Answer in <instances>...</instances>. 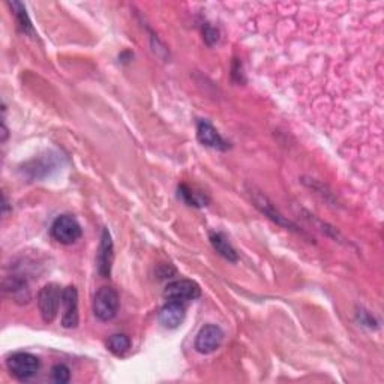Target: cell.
<instances>
[{
  "label": "cell",
  "mask_w": 384,
  "mask_h": 384,
  "mask_svg": "<svg viewBox=\"0 0 384 384\" xmlns=\"http://www.w3.org/2000/svg\"><path fill=\"white\" fill-rule=\"evenodd\" d=\"M120 299L119 294L112 287H101L93 297V314L101 321L113 320L119 312Z\"/></svg>",
  "instance_id": "6da1fadb"
},
{
  "label": "cell",
  "mask_w": 384,
  "mask_h": 384,
  "mask_svg": "<svg viewBox=\"0 0 384 384\" xmlns=\"http://www.w3.org/2000/svg\"><path fill=\"white\" fill-rule=\"evenodd\" d=\"M62 292L57 284H47L38 294V308L41 312L44 323L50 324L56 318L62 303Z\"/></svg>",
  "instance_id": "7a4b0ae2"
},
{
  "label": "cell",
  "mask_w": 384,
  "mask_h": 384,
  "mask_svg": "<svg viewBox=\"0 0 384 384\" xmlns=\"http://www.w3.org/2000/svg\"><path fill=\"white\" fill-rule=\"evenodd\" d=\"M51 236L62 245H73L81 238V225L73 215H62L51 225Z\"/></svg>",
  "instance_id": "3957f363"
},
{
  "label": "cell",
  "mask_w": 384,
  "mask_h": 384,
  "mask_svg": "<svg viewBox=\"0 0 384 384\" xmlns=\"http://www.w3.org/2000/svg\"><path fill=\"white\" fill-rule=\"evenodd\" d=\"M6 365L14 377H17L18 380H29L32 379L34 375H36V372L39 371V366H41V362H39L36 356L30 355V353L20 351L8 359Z\"/></svg>",
  "instance_id": "277c9868"
},
{
  "label": "cell",
  "mask_w": 384,
  "mask_h": 384,
  "mask_svg": "<svg viewBox=\"0 0 384 384\" xmlns=\"http://www.w3.org/2000/svg\"><path fill=\"white\" fill-rule=\"evenodd\" d=\"M164 296L167 297L168 300L175 302H190L199 299L201 296V288L191 279H177L170 282V284L164 290Z\"/></svg>",
  "instance_id": "5b68a950"
},
{
  "label": "cell",
  "mask_w": 384,
  "mask_h": 384,
  "mask_svg": "<svg viewBox=\"0 0 384 384\" xmlns=\"http://www.w3.org/2000/svg\"><path fill=\"white\" fill-rule=\"evenodd\" d=\"M224 341L222 329L216 324H207L201 327L197 338H195V350L201 355H212L215 353Z\"/></svg>",
  "instance_id": "8992f818"
},
{
  "label": "cell",
  "mask_w": 384,
  "mask_h": 384,
  "mask_svg": "<svg viewBox=\"0 0 384 384\" xmlns=\"http://www.w3.org/2000/svg\"><path fill=\"white\" fill-rule=\"evenodd\" d=\"M62 305H64V314H62V326L66 329H74L78 326V293L77 288L69 285L62 292Z\"/></svg>",
  "instance_id": "52a82bcc"
},
{
  "label": "cell",
  "mask_w": 384,
  "mask_h": 384,
  "mask_svg": "<svg viewBox=\"0 0 384 384\" xmlns=\"http://www.w3.org/2000/svg\"><path fill=\"white\" fill-rule=\"evenodd\" d=\"M97 264H98L99 275L108 278L113 264V242L108 230H104L103 238H101V244L97 255Z\"/></svg>",
  "instance_id": "ba28073f"
},
{
  "label": "cell",
  "mask_w": 384,
  "mask_h": 384,
  "mask_svg": "<svg viewBox=\"0 0 384 384\" xmlns=\"http://www.w3.org/2000/svg\"><path fill=\"white\" fill-rule=\"evenodd\" d=\"M185 305L182 302L168 300V303L159 311V323L167 329H176L185 320Z\"/></svg>",
  "instance_id": "9c48e42d"
},
{
  "label": "cell",
  "mask_w": 384,
  "mask_h": 384,
  "mask_svg": "<svg viewBox=\"0 0 384 384\" xmlns=\"http://www.w3.org/2000/svg\"><path fill=\"white\" fill-rule=\"evenodd\" d=\"M197 137L200 140V143L207 146V147L221 149V151H225V149H227V143L224 141V138L221 137V134H219V132L214 128V125H210L206 120L199 122Z\"/></svg>",
  "instance_id": "30bf717a"
},
{
  "label": "cell",
  "mask_w": 384,
  "mask_h": 384,
  "mask_svg": "<svg viewBox=\"0 0 384 384\" xmlns=\"http://www.w3.org/2000/svg\"><path fill=\"white\" fill-rule=\"evenodd\" d=\"M210 244H212V246L216 249V253L219 255H222L229 261H236L238 260L236 249H234L229 244V240H227L221 233H212L210 234Z\"/></svg>",
  "instance_id": "8fae6325"
},
{
  "label": "cell",
  "mask_w": 384,
  "mask_h": 384,
  "mask_svg": "<svg viewBox=\"0 0 384 384\" xmlns=\"http://www.w3.org/2000/svg\"><path fill=\"white\" fill-rule=\"evenodd\" d=\"M131 348V340L127 335H113L108 340V350L116 356H125Z\"/></svg>",
  "instance_id": "7c38bea8"
},
{
  "label": "cell",
  "mask_w": 384,
  "mask_h": 384,
  "mask_svg": "<svg viewBox=\"0 0 384 384\" xmlns=\"http://www.w3.org/2000/svg\"><path fill=\"white\" fill-rule=\"evenodd\" d=\"M11 6L14 8L15 15H17V17H18L20 27H21L23 30H25V32H32V23H30V20H29V17H27L25 6H23L21 3H17V2L11 3Z\"/></svg>",
  "instance_id": "4fadbf2b"
},
{
  "label": "cell",
  "mask_w": 384,
  "mask_h": 384,
  "mask_svg": "<svg viewBox=\"0 0 384 384\" xmlns=\"http://www.w3.org/2000/svg\"><path fill=\"white\" fill-rule=\"evenodd\" d=\"M53 375V380L56 383H68L71 379V372H69V368L65 365H56L53 368L51 371Z\"/></svg>",
  "instance_id": "5bb4252c"
},
{
  "label": "cell",
  "mask_w": 384,
  "mask_h": 384,
  "mask_svg": "<svg viewBox=\"0 0 384 384\" xmlns=\"http://www.w3.org/2000/svg\"><path fill=\"white\" fill-rule=\"evenodd\" d=\"M205 38H206L207 44H209V38H212V42H214V41H216V39H218V32H216V30L212 29V27H207L206 34H205Z\"/></svg>",
  "instance_id": "9a60e30c"
}]
</instances>
